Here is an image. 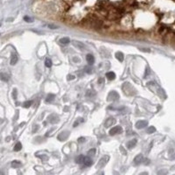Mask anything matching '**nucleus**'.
Instances as JSON below:
<instances>
[{"instance_id": "obj_1", "label": "nucleus", "mask_w": 175, "mask_h": 175, "mask_svg": "<svg viewBox=\"0 0 175 175\" xmlns=\"http://www.w3.org/2000/svg\"><path fill=\"white\" fill-rule=\"evenodd\" d=\"M123 131V130H122V127L119 126V125H116V126L113 127V128H111L110 130V135L111 136H114V135H116V134H120L121 132Z\"/></svg>"}, {"instance_id": "obj_2", "label": "nucleus", "mask_w": 175, "mask_h": 175, "mask_svg": "<svg viewBox=\"0 0 175 175\" xmlns=\"http://www.w3.org/2000/svg\"><path fill=\"white\" fill-rule=\"evenodd\" d=\"M119 99V94L116 91H111L110 92V94L108 95L107 100L108 101H116V100Z\"/></svg>"}, {"instance_id": "obj_3", "label": "nucleus", "mask_w": 175, "mask_h": 175, "mask_svg": "<svg viewBox=\"0 0 175 175\" xmlns=\"http://www.w3.org/2000/svg\"><path fill=\"white\" fill-rule=\"evenodd\" d=\"M148 125V122L145 121V120H140V121H137L135 124V126L137 129H143L145 127H146Z\"/></svg>"}, {"instance_id": "obj_4", "label": "nucleus", "mask_w": 175, "mask_h": 175, "mask_svg": "<svg viewBox=\"0 0 175 175\" xmlns=\"http://www.w3.org/2000/svg\"><path fill=\"white\" fill-rule=\"evenodd\" d=\"M109 159H110V158H109V156H104L102 157V159H100L99 163H98V165H97V167L98 168H101V167L104 166L105 165H106V163L109 161Z\"/></svg>"}, {"instance_id": "obj_5", "label": "nucleus", "mask_w": 175, "mask_h": 175, "mask_svg": "<svg viewBox=\"0 0 175 175\" xmlns=\"http://www.w3.org/2000/svg\"><path fill=\"white\" fill-rule=\"evenodd\" d=\"M68 136H69V132L68 131H62L58 136V139L60 140V141H64L68 137Z\"/></svg>"}, {"instance_id": "obj_6", "label": "nucleus", "mask_w": 175, "mask_h": 175, "mask_svg": "<svg viewBox=\"0 0 175 175\" xmlns=\"http://www.w3.org/2000/svg\"><path fill=\"white\" fill-rule=\"evenodd\" d=\"M144 156L142 155V154H138V155H137V156L135 157L134 159V163L136 165H139L141 164V163H143L144 161Z\"/></svg>"}, {"instance_id": "obj_7", "label": "nucleus", "mask_w": 175, "mask_h": 175, "mask_svg": "<svg viewBox=\"0 0 175 175\" xmlns=\"http://www.w3.org/2000/svg\"><path fill=\"white\" fill-rule=\"evenodd\" d=\"M137 140L136 139V138H134V139H132V140H130V141H129V142L127 143V147H128V149L134 148L135 146H136V145H137Z\"/></svg>"}, {"instance_id": "obj_8", "label": "nucleus", "mask_w": 175, "mask_h": 175, "mask_svg": "<svg viewBox=\"0 0 175 175\" xmlns=\"http://www.w3.org/2000/svg\"><path fill=\"white\" fill-rule=\"evenodd\" d=\"M83 164L85 165L86 166H90V165H92V164H93V160L91 159L90 157H85Z\"/></svg>"}, {"instance_id": "obj_9", "label": "nucleus", "mask_w": 175, "mask_h": 175, "mask_svg": "<svg viewBox=\"0 0 175 175\" xmlns=\"http://www.w3.org/2000/svg\"><path fill=\"white\" fill-rule=\"evenodd\" d=\"M9 79H10V76H9L8 74L6 73H0V80L3 81H8Z\"/></svg>"}, {"instance_id": "obj_10", "label": "nucleus", "mask_w": 175, "mask_h": 175, "mask_svg": "<svg viewBox=\"0 0 175 175\" xmlns=\"http://www.w3.org/2000/svg\"><path fill=\"white\" fill-rule=\"evenodd\" d=\"M115 122H116L115 118H113V117H110V118L107 119V121L105 122V127H110V126H111L112 124H115Z\"/></svg>"}, {"instance_id": "obj_11", "label": "nucleus", "mask_w": 175, "mask_h": 175, "mask_svg": "<svg viewBox=\"0 0 175 175\" xmlns=\"http://www.w3.org/2000/svg\"><path fill=\"white\" fill-rule=\"evenodd\" d=\"M87 61H88V63H89V66L93 65L94 64V62H95L94 56H93L92 54H88V55H87Z\"/></svg>"}, {"instance_id": "obj_12", "label": "nucleus", "mask_w": 175, "mask_h": 175, "mask_svg": "<svg viewBox=\"0 0 175 175\" xmlns=\"http://www.w3.org/2000/svg\"><path fill=\"white\" fill-rule=\"evenodd\" d=\"M115 56H116V58L117 60H118L119 61L122 62L124 61V55L123 53H121V52H117V53H116V54H115Z\"/></svg>"}, {"instance_id": "obj_13", "label": "nucleus", "mask_w": 175, "mask_h": 175, "mask_svg": "<svg viewBox=\"0 0 175 175\" xmlns=\"http://www.w3.org/2000/svg\"><path fill=\"white\" fill-rule=\"evenodd\" d=\"M21 165V162L18 161V160H13L11 162V167H13V168H18V167H20Z\"/></svg>"}, {"instance_id": "obj_14", "label": "nucleus", "mask_w": 175, "mask_h": 175, "mask_svg": "<svg viewBox=\"0 0 175 175\" xmlns=\"http://www.w3.org/2000/svg\"><path fill=\"white\" fill-rule=\"evenodd\" d=\"M70 42V40L69 38H67V37H64V38H61L60 40V43L61 44V45H67Z\"/></svg>"}, {"instance_id": "obj_15", "label": "nucleus", "mask_w": 175, "mask_h": 175, "mask_svg": "<svg viewBox=\"0 0 175 175\" xmlns=\"http://www.w3.org/2000/svg\"><path fill=\"white\" fill-rule=\"evenodd\" d=\"M18 62V56H17L16 54H12L11 55V61H10V63H11V65H15Z\"/></svg>"}, {"instance_id": "obj_16", "label": "nucleus", "mask_w": 175, "mask_h": 175, "mask_svg": "<svg viewBox=\"0 0 175 175\" xmlns=\"http://www.w3.org/2000/svg\"><path fill=\"white\" fill-rule=\"evenodd\" d=\"M106 77L109 79V80H114L116 78V74L114 72H108L106 74Z\"/></svg>"}, {"instance_id": "obj_17", "label": "nucleus", "mask_w": 175, "mask_h": 175, "mask_svg": "<svg viewBox=\"0 0 175 175\" xmlns=\"http://www.w3.org/2000/svg\"><path fill=\"white\" fill-rule=\"evenodd\" d=\"M84 159H85V156H83V155H79L75 159V162L78 163V164H81V163H83Z\"/></svg>"}, {"instance_id": "obj_18", "label": "nucleus", "mask_w": 175, "mask_h": 175, "mask_svg": "<svg viewBox=\"0 0 175 175\" xmlns=\"http://www.w3.org/2000/svg\"><path fill=\"white\" fill-rule=\"evenodd\" d=\"M54 94H48L46 95V102H51L54 101Z\"/></svg>"}, {"instance_id": "obj_19", "label": "nucleus", "mask_w": 175, "mask_h": 175, "mask_svg": "<svg viewBox=\"0 0 175 175\" xmlns=\"http://www.w3.org/2000/svg\"><path fill=\"white\" fill-rule=\"evenodd\" d=\"M156 131V128L154 126H150L149 128H147L146 130V132L149 133V134H151V133H154V132Z\"/></svg>"}, {"instance_id": "obj_20", "label": "nucleus", "mask_w": 175, "mask_h": 175, "mask_svg": "<svg viewBox=\"0 0 175 175\" xmlns=\"http://www.w3.org/2000/svg\"><path fill=\"white\" fill-rule=\"evenodd\" d=\"M95 152H96V150L95 148H92L88 151V155H89V157H93L95 155Z\"/></svg>"}, {"instance_id": "obj_21", "label": "nucleus", "mask_w": 175, "mask_h": 175, "mask_svg": "<svg viewBox=\"0 0 175 175\" xmlns=\"http://www.w3.org/2000/svg\"><path fill=\"white\" fill-rule=\"evenodd\" d=\"M21 149H22V145H21V143H19H19H17L16 145L14 146V151H19Z\"/></svg>"}, {"instance_id": "obj_22", "label": "nucleus", "mask_w": 175, "mask_h": 175, "mask_svg": "<svg viewBox=\"0 0 175 175\" xmlns=\"http://www.w3.org/2000/svg\"><path fill=\"white\" fill-rule=\"evenodd\" d=\"M45 65H46V67H52V60L49 58H46V60H45Z\"/></svg>"}, {"instance_id": "obj_23", "label": "nucleus", "mask_w": 175, "mask_h": 175, "mask_svg": "<svg viewBox=\"0 0 175 175\" xmlns=\"http://www.w3.org/2000/svg\"><path fill=\"white\" fill-rule=\"evenodd\" d=\"M32 103V101H26V102H25L24 103H23V107H24V108L28 109V108H30V107H31Z\"/></svg>"}, {"instance_id": "obj_24", "label": "nucleus", "mask_w": 175, "mask_h": 175, "mask_svg": "<svg viewBox=\"0 0 175 175\" xmlns=\"http://www.w3.org/2000/svg\"><path fill=\"white\" fill-rule=\"evenodd\" d=\"M74 45L75 46H77V47H79V48H84L85 46H84V45L82 43H79V42H74Z\"/></svg>"}, {"instance_id": "obj_25", "label": "nucleus", "mask_w": 175, "mask_h": 175, "mask_svg": "<svg viewBox=\"0 0 175 175\" xmlns=\"http://www.w3.org/2000/svg\"><path fill=\"white\" fill-rule=\"evenodd\" d=\"M167 171L166 170H160V171H159V172H158V175H166L167 174Z\"/></svg>"}, {"instance_id": "obj_26", "label": "nucleus", "mask_w": 175, "mask_h": 175, "mask_svg": "<svg viewBox=\"0 0 175 175\" xmlns=\"http://www.w3.org/2000/svg\"><path fill=\"white\" fill-rule=\"evenodd\" d=\"M85 72H86V73H88V74H91V72H92L91 66H89V67H85Z\"/></svg>"}, {"instance_id": "obj_27", "label": "nucleus", "mask_w": 175, "mask_h": 175, "mask_svg": "<svg viewBox=\"0 0 175 175\" xmlns=\"http://www.w3.org/2000/svg\"><path fill=\"white\" fill-rule=\"evenodd\" d=\"M24 19H25V21H26V22H28V23H30V22H32V19H31V18H29V17H28V16L24 17Z\"/></svg>"}, {"instance_id": "obj_28", "label": "nucleus", "mask_w": 175, "mask_h": 175, "mask_svg": "<svg viewBox=\"0 0 175 175\" xmlns=\"http://www.w3.org/2000/svg\"><path fill=\"white\" fill-rule=\"evenodd\" d=\"M12 96H13L14 99H16L17 98V90L16 89H14L13 92H12Z\"/></svg>"}, {"instance_id": "obj_29", "label": "nucleus", "mask_w": 175, "mask_h": 175, "mask_svg": "<svg viewBox=\"0 0 175 175\" xmlns=\"http://www.w3.org/2000/svg\"><path fill=\"white\" fill-rule=\"evenodd\" d=\"M75 78V75H67V79H68L69 81H71V80H74Z\"/></svg>"}, {"instance_id": "obj_30", "label": "nucleus", "mask_w": 175, "mask_h": 175, "mask_svg": "<svg viewBox=\"0 0 175 175\" xmlns=\"http://www.w3.org/2000/svg\"><path fill=\"white\" fill-rule=\"evenodd\" d=\"M144 164H145V165H149V164H150V160H149V159H144Z\"/></svg>"}, {"instance_id": "obj_31", "label": "nucleus", "mask_w": 175, "mask_h": 175, "mask_svg": "<svg viewBox=\"0 0 175 175\" xmlns=\"http://www.w3.org/2000/svg\"><path fill=\"white\" fill-rule=\"evenodd\" d=\"M78 141H79V143H83L84 141H85V138H84V137H80L78 139Z\"/></svg>"}, {"instance_id": "obj_32", "label": "nucleus", "mask_w": 175, "mask_h": 175, "mask_svg": "<svg viewBox=\"0 0 175 175\" xmlns=\"http://www.w3.org/2000/svg\"><path fill=\"white\" fill-rule=\"evenodd\" d=\"M48 26L50 27V28H52V29H56V28H58L57 25H49Z\"/></svg>"}, {"instance_id": "obj_33", "label": "nucleus", "mask_w": 175, "mask_h": 175, "mask_svg": "<svg viewBox=\"0 0 175 175\" xmlns=\"http://www.w3.org/2000/svg\"><path fill=\"white\" fill-rule=\"evenodd\" d=\"M34 128H35L34 130H32V132H36V131H37V130H38V128H39V125H35Z\"/></svg>"}, {"instance_id": "obj_34", "label": "nucleus", "mask_w": 175, "mask_h": 175, "mask_svg": "<svg viewBox=\"0 0 175 175\" xmlns=\"http://www.w3.org/2000/svg\"><path fill=\"white\" fill-rule=\"evenodd\" d=\"M80 122H81V121H79V119H78V120H77V121H76L75 123V124H74V127H76V126H77V125H78V124H79V123H80Z\"/></svg>"}, {"instance_id": "obj_35", "label": "nucleus", "mask_w": 175, "mask_h": 175, "mask_svg": "<svg viewBox=\"0 0 175 175\" xmlns=\"http://www.w3.org/2000/svg\"><path fill=\"white\" fill-rule=\"evenodd\" d=\"M139 175H148V172H142V173H140Z\"/></svg>"}, {"instance_id": "obj_36", "label": "nucleus", "mask_w": 175, "mask_h": 175, "mask_svg": "<svg viewBox=\"0 0 175 175\" xmlns=\"http://www.w3.org/2000/svg\"><path fill=\"white\" fill-rule=\"evenodd\" d=\"M0 175H5V172H4L1 169H0Z\"/></svg>"}, {"instance_id": "obj_37", "label": "nucleus", "mask_w": 175, "mask_h": 175, "mask_svg": "<svg viewBox=\"0 0 175 175\" xmlns=\"http://www.w3.org/2000/svg\"><path fill=\"white\" fill-rule=\"evenodd\" d=\"M102 82H103V80H102V78H100L99 79V83H102Z\"/></svg>"}, {"instance_id": "obj_38", "label": "nucleus", "mask_w": 175, "mask_h": 175, "mask_svg": "<svg viewBox=\"0 0 175 175\" xmlns=\"http://www.w3.org/2000/svg\"><path fill=\"white\" fill-rule=\"evenodd\" d=\"M99 175H104V173H103V172H101V173H100Z\"/></svg>"}]
</instances>
